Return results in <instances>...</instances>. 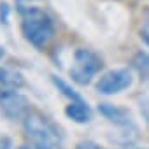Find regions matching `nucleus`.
Listing matches in <instances>:
<instances>
[{"instance_id": "nucleus-1", "label": "nucleus", "mask_w": 149, "mask_h": 149, "mask_svg": "<svg viewBox=\"0 0 149 149\" xmlns=\"http://www.w3.org/2000/svg\"><path fill=\"white\" fill-rule=\"evenodd\" d=\"M16 11L21 16V23H19V30L23 39L33 46L35 49L42 51L51 39L54 37V21L53 18L40 7H33L25 6V4H16Z\"/></svg>"}, {"instance_id": "nucleus-2", "label": "nucleus", "mask_w": 149, "mask_h": 149, "mask_svg": "<svg viewBox=\"0 0 149 149\" xmlns=\"http://www.w3.org/2000/svg\"><path fill=\"white\" fill-rule=\"evenodd\" d=\"M23 128L33 149H63V133L40 112L30 111L23 119Z\"/></svg>"}, {"instance_id": "nucleus-3", "label": "nucleus", "mask_w": 149, "mask_h": 149, "mask_svg": "<svg viewBox=\"0 0 149 149\" xmlns=\"http://www.w3.org/2000/svg\"><path fill=\"white\" fill-rule=\"evenodd\" d=\"M102 68H104V60L98 53L86 47H79L74 51V63L68 74L76 84L88 86Z\"/></svg>"}, {"instance_id": "nucleus-4", "label": "nucleus", "mask_w": 149, "mask_h": 149, "mask_svg": "<svg viewBox=\"0 0 149 149\" xmlns=\"http://www.w3.org/2000/svg\"><path fill=\"white\" fill-rule=\"evenodd\" d=\"M133 84V74L128 67L112 68L104 72L95 83V90L102 95H118Z\"/></svg>"}, {"instance_id": "nucleus-5", "label": "nucleus", "mask_w": 149, "mask_h": 149, "mask_svg": "<svg viewBox=\"0 0 149 149\" xmlns=\"http://www.w3.org/2000/svg\"><path fill=\"white\" fill-rule=\"evenodd\" d=\"M0 111L11 121H23L30 109V100L14 88H0Z\"/></svg>"}, {"instance_id": "nucleus-6", "label": "nucleus", "mask_w": 149, "mask_h": 149, "mask_svg": "<svg viewBox=\"0 0 149 149\" xmlns=\"http://www.w3.org/2000/svg\"><path fill=\"white\" fill-rule=\"evenodd\" d=\"M98 114L102 118H105L109 123H112L114 126L118 128H133L135 123H133V118H132V112L126 109V107H121V105H114V104H107V102H100L98 107H97Z\"/></svg>"}, {"instance_id": "nucleus-7", "label": "nucleus", "mask_w": 149, "mask_h": 149, "mask_svg": "<svg viewBox=\"0 0 149 149\" xmlns=\"http://www.w3.org/2000/svg\"><path fill=\"white\" fill-rule=\"evenodd\" d=\"M65 116L77 125H86L91 121L93 112L84 100H70L68 105H65Z\"/></svg>"}, {"instance_id": "nucleus-8", "label": "nucleus", "mask_w": 149, "mask_h": 149, "mask_svg": "<svg viewBox=\"0 0 149 149\" xmlns=\"http://www.w3.org/2000/svg\"><path fill=\"white\" fill-rule=\"evenodd\" d=\"M0 84H4L6 88H21L25 86V77H23V74L14 70V68H6L2 67L0 68Z\"/></svg>"}, {"instance_id": "nucleus-9", "label": "nucleus", "mask_w": 149, "mask_h": 149, "mask_svg": "<svg viewBox=\"0 0 149 149\" xmlns=\"http://www.w3.org/2000/svg\"><path fill=\"white\" fill-rule=\"evenodd\" d=\"M132 68L139 74L140 77H149V53L147 51H137L132 58Z\"/></svg>"}, {"instance_id": "nucleus-10", "label": "nucleus", "mask_w": 149, "mask_h": 149, "mask_svg": "<svg viewBox=\"0 0 149 149\" xmlns=\"http://www.w3.org/2000/svg\"><path fill=\"white\" fill-rule=\"evenodd\" d=\"M51 83H53V86L65 97V98H68V100H84L76 90H74L67 81H63L61 77H58V76H51Z\"/></svg>"}, {"instance_id": "nucleus-11", "label": "nucleus", "mask_w": 149, "mask_h": 149, "mask_svg": "<svg viewBox=\"0 0 149 149\" xmlns=\"http://www.w3.org/2000/svg\"><path fill=\"white\" fill-rule=\"evenodd\" d=\"M9 18H11V7L6 0H0V23L2 25H9Z\"/></svg>"}, {"instance_id": "nucleus-12", "label": "nucleus", "mask_w": 149, "mask_h": 149, "mask_svg": "<svg viewBox=\"0 0 149 149\" xmlns=\"http://www.w3.org/2000/svg\"><path fill=\"white\" fill-rule=\"evenodd\" d=\"M76 149H104V147H102L98 142L86 139V140H81V142H77V144H76Z\"/></svg>"}, {"instance_id": "nucleus-13", "label": "nucleus", "mask_w": 149, "mask_h": 149, "mask_svg": "<svg viewBox=\"0 0 149 149\" xmlns=\"http://www.w3.org/2000/svg\"><path fill=\"white\" fill-rule=\"evenodd\" d=\"M140 39L144 40V44H146V46H149V23L140 30Z\"/></svg>"}, {"instance_id": "nucleus-14", "label": "nucleus", "mask_w": 149, "mask_h": 149, "mask_svg": "<svg viewBox=\"0 0 149 149\" xmlns=\"http://www.w3.org/2000/svg\"><path fill=\"white\" fill-rule=\"evenodd\" d=\"M13 147V140L9 137H0V149H11Z\"/></svg>"}, {"instance_id": "nucleus-15", "label": "nucleus", "mask_w": 149, "mask_h": 149, "mask_svg": "<svg viewBox=\"0 0 149 149\" xmlns=\"http://www.w3.org/2000/svg\"><path fill=\"white\" fill-rule=\"evenodd\" d=\"M19 4H32V2H42V0H16Z\"/></svg>"}, {"instance_id": "nucleus-16", "label": "nucleus", "mask_w": 149, "mask_h": 149, "mask_svg": "<svg viewBox=\"0 0 149 149\" xmlns=\"http://www.w3.org/2000/svg\"><path fill=\"white\" fill-rule=\"evenodd\" d=\"M4 54H6V51H4V47H2V46H0V60L4 58Z\"/></svg>"}, {"instance_id": "nucleus-17", "label": "nucleus", "mask_w": 149, "mask_h": 149, "mask_svg": "<svg viewBox=\"0 0 149 149\" xmlns=\"http://www.w3.org/2000/svg\"><path fill=\"white\" fill-rule=\"evenodd\" d=\"M18 149H33V147H30V146H19Z\"/></svg>"}]
</instances>
